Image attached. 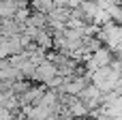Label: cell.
Instances as JSON below:
<instances>
[{"label": "cell", "mask_w": 122, "mask_h": 120, "mask_svg": "<svg viewBox=\"0 0 122 120\" xmlns=\"http://www.w3.org/2000/svg\"><path fill=\"white\" fill-rule=\"evenodd\" d=\"M9 118H11V114H9L4 107H0V120H9Z\"/></svg>", "instance_id": "1"}]
</instances>
